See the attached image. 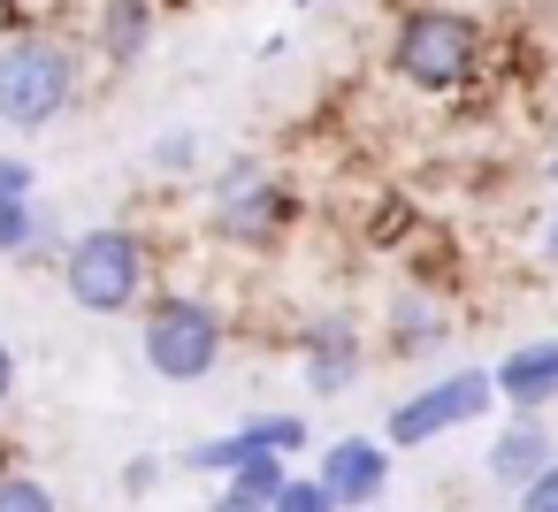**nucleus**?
I'll use <instances>...</instances> for the list:
<instances>
[{
	"label": "nucleus",
	"instance_id": "nucleus-1",
	"mask_svg": "<svg viewBox=\"0 0 558 512\" xmlns=\"http://www.w3.org/2000/svg\"><path fill=\"white\" fill-rule=\"evenodd\" d=\"M390 77L421 100H459L474 93V77L489 70V32L482 16L451 9V0H413V9H398L390 24Z\"/></svg>",
	"mask_w": 558,
	"mask_h": 512
},
{
	"label": "nucleus",
	"instance_id": "nucleus-2",
	"mask_svg": "<svg viewBox=\"0 0 558 512\" xmlns=\"http://www.w3.org/2000/svg\"><path fill=\"white\" fill-rule=\"evenodd\" d=\"M85 93V54L47 24V32H9L0 39V123L9 131H54Z\"/></svg>",
	"mask_w": 558,
	"mask_h": 512
},
{
	"label": "nucleus",
	"instance_id": "nucleus-3",
	"mask_svg": "<svg viewBox=\"0 0 558 512\" xmlns=\"http://www.w3.org/2000/svg\"><path fill=\"white\" fill-rule=\"evenodd\" d=\"M299 230V192L260 161V154H230L207 176V237L230 253H276Z\"/></svg>",
	"mask_w": 558,
	"mask_h": 512
},
{
	"label": "nucleus",
	"instance_id": "nucleus-4",
	"mask_svg": "<svg viewBox=\"0 0 558 512\" xmlns=\"http://www.w3.org/2000/svg\"><path fill=\"white\" fill-rule=\"evenodd\" d=\"M62 291H70V306H85L100 321L154 306V245H146V230H131V222L77 230L70 253H62Z\"/></svg>",
	"mask_w": 558,
	"mask_h": 512
},
{
	"label": "nucleus",
	"instance_id": "nucleus-5",
	"mask_svg": "<svg viewBox=\"0 0 558 512\" xmlns=\"http://www.w3.org/2000/svg\"><path fill=\"white\" fill-rule=\"evenodd\" d=\"M230 352V321L215 298H192V291H161L138 321V359L146 375L161 382H207Z\"/></svg>",
	"mask_w": 558,
	"mask_h": 512
},
{
	"label": "nucleus",
	"instance_id": "nucleus-6",
	"mask_svg": "<svg viewBox=\"0 0 558 512\" xmlns=\"http://www.w3.org/2000/svg\"><path fill=\"white\" fill-rule=\"evenodd\" d=\"M489 405H497V375H489V367H451V375H436L428 390H413V398L390 405L383 443H390V451H421V443H436V436L482 420Z\"/></svg>",
	"mask_w": 558,
	"mask_h": 512
},
{
	"label": "nucleus",
	"instance_id": "nucleus-7",
	"mask_svg": "<svg viewBox=\"0 0 558 512\" xmlns=\"http://www.w3.org/2000/svg\"><path fill=\"white\" fill-rule=\"evenodd\" d=\"M291 352H299V382H306L314 398H337V390H352V382L367 375V329H360V314H344V306L299 321V329H291Z\"/></svg>",
	"mask_w": 558,
	"mask_h": 512
},
{
	"label": "nucleus",
	"instance_id": "nucleus-8",
	"mask_svg": "<svg viewBox=\"0 0 558 512\" xmlns=\"http://www.w3.org/2000/svg\"><path fill=\"white\" fill-rule=\"evenodd\" d=\"M314 474L329 481V497H337L344 512H375L383 489H390V443H383V436H337Z\"/></svg>",
	"mask_w": 558,
	"mask_h": 512
},
{
	"label": "nucleus",
	"instance_id": "nucleus-9",
	"mask_svg": "<svg viewBox=\"0 0 558 512\" xmlns=\"http://www.w3.org/2000/svg\"><path fill=\"white\" fill-rule=\"evenodd\" d=\"M154 32H161V0H93V54L100 70H138L154 54Z\"/></svg>",
	"mask_w": 558,
	"mask_h": 512
},
{
	"label": "nucleus",
	"instance_id": "nucleus-10",
	"mask_svg": "<svg viewBox=\"0 0 558 512\" xmlns=\"http://www.w3.org/2000/svg\"><path fill=\"white\" fill-rule=\"evenodd\" d=\"M489 375H497V405H505V413H543V405H558V337L512 344Z\"/></svg>",
	"mask_w": 558,
	"mask_h": 512
},
{
	"label": "nucleus",
	"instance_id": "nucleus-11",
	"mask_svg": "<svg viewBox=\"0 0 558 512\" xmlns=\"http://www.w3.org/2000/svg\"><path fill=\"white\" fill-rule=\"evenodd\" d=\"M550 459H558L550 420H543V413H512V420L489 436V459H482V466H489V481H497V489H512V497H520Z\"/></svg>",
	"mask_w": 558,
	"mask_h": 512
},
{
	"label": "nucleus",
	"instance_id": "nucleus-12",
	"mask_svg": "<svg viewBox=\"0 0 558 512\" xmlns=\"http://www.w3.org/2000/svg\"><path fill=\"white\" fill-rule=\"evenodd\" d=\"M383 337H390L398 359H428V352L451 344V314H444V298H428L421 283H405V291H390V306H383Z\"/></svg>",
	"mask_w": 558,
	"mask_h": 512
},
{
	"label": "nucleus",
	"instance_id": "nucleus-13",
	"mask_svg": "<svg viewBox=\"0 0 558 512\" xmlns=\"http://www.w3.org/2000/svg\"><path fill=\"white\" fill-rule=\"evenodd\" d=\"M245 428H253V443H260V451H276V459H299V451L314 443L306 413H253Z\"/></svg>",
	"mask_w": 558,
	"mask_h": 512
},
{
	"label": "nucleus",
	"instance_id": "nucleus-14",
	"mask_svg": "<svg viewBox=\"0 0 558 512\" xmlns=\"http://www.w3.org/2000/svg\"><path fill=\"white\" fill-rule=\"evenodd\" d=\"M39 237H47V215H39V199H9V207H0V260L32 253Z\"/></svg>",
	"mask_w": 558,
	"mask_h": 512
},
{
	"label": "nucleus",
	"instance_id": "nucleus-15",
	"mask_svg": "<svg viewBox=\"0 0 558 512\" xmlns=\"http://www.w3.org/2000/svg\"><path fill=\"white\" fill-rule=\"evenodd\" d=\"M0 512H62V497H54L39 474H16V466H9V474H0Z\"/></svg>",
	"mask_w": 558,
	"mask_h": 512
},
{
	"label": "nucleus",
	"instance_id": "nucleus-16",
	"mask_svg": "<svg viewBox=\"0 0 558 512\" xmlns=\"http://www.w3.org/2000/svg\"><path fill=\"white\" fill-rule=\"evenodd\" d=\"M199 169V131H161L154 138V176H192Z\"/></svg>",
	"mask_w": 558,
	"mask_h": 512
},
{
	"label": "nucleus",
	"instance_id": "nucleus-17",
	"mask_svg": "<svg viewBox=\"0 0 558 512\" xmlns=\"http://www.w3.org/2000/svg\"><path fill=\"white\" fill-rule=\"evenodd\" d=\"M276 512H344V504L329 497V481H322V474H291V489L276 497Z\"/></svg>",
	"mask_w": 558,
	"mask_h": 512
},
{
	"label": "nucleus",
	"instance_id": "nucleus-18",
	"mask_svg": "<svg viewBox=\"0 0 558 512\" xmlns=\"http://www.w3.org/2000/svg\"><path fill=\"white\" fill-rule=\"evenodd\" d=\"M512 512H558V459H550V466H543V474L512 497Z\"/></svg>",
	"mask_w": 558,
	"mask_h": 512
},
{
	"label": "nucleus",
	"instance_id": "nucleus-19",
	"mask_svg": "<svg viewBox=\"0 0 558 512\" xmlns=\"http://www.w3.org/2000/svg\"><path fill=\"white\" fill-rule=\"evenodd\" d=\"M32 192H39L32 161H0V207H9V199H32Z\"/></svg>",
	"mask_w": 558,
	"mask_h": 512
},
{
	"label": "nucleus",
	"instance_id": "nucleus-20",
	"mask_svg": "<svg viewBox=\"0 0 558 512\" xmlns=\"http://www.w3.org/2000/svg\"><path fill=\"white\" fill-rule=\"evenodd\" d=\"M154 481H161V459H154V451H138V459L123 466V489H131V497H146Z\"/></svg>",
	"mask_w": 558,
	"mask_h": 512
},
{
	"label": "nucleus",
	"instance_id": "nucleus-21",
	"mask_svg": "<svg viewBox=\"0 0 558 512\" xmlns=\"http://www.w3.org/2000/svg\"><path fill=\"white\" fill-rule=\"evenodd\" d=\"M9 398H16V352H9V337H0V413H9Z\"/></svg>",
	"mask_w": 558,
	"mask_h": 512
},
{
	"label": "nucleus",
	"instance_id": "nucleus-22",
	"mask_svg": "<svg viewBox=\"0 0 558 512\" xmlns=\"http://www.w3.org/2000/svg\"><path fill=\"white\" fill-rule=\"evenodd\" d=\"M535 253H543V268H558V207L543 215V245H535Z\"/></svg>",
	"mask_w": 558,
	"mask_h": 512
},
{
	"label": "nucleus",
	"instance_id": "nucleus-23",
	"mask_svg": "<svg viewBox=\"0 0 558 512\" xmlns=\"http://www.w3.org/2000/svg\"><path fill=\"white\" fill-rule=\"evenodd\" d=\"M207 512H268V504H245L238 489H215V504H207Z\"/></svg>",
	"mask_w": 558,
	"mask_h": 512
},
{
	"label": "nucleus",
	"instance_id": "nucleus-24",
	"mask_svg": "<svg viewBox=\"0 0 558 512\" xmlns=\"http://www.w3.org/2000/svg\"><path fill=\"white\" fill-rule=\"evenodd\" d=\"M543 176H550V192H558V138H550V161H543Z\"/></svg>",
	"mask_w": 558,
	"mask_h": 512
},
{
	"label": "nucleus",
	"instance_id": "nucleus-25",
	"mask_svg": "<svg viewBox=\"0 0 558 512\" xmlns=\"http://www.w3.org/2000/svg\"><path fill=\"white\" fill-rule=\"evenodd\" d=\"M291 9H314V0H291Z\"/></svg>",
	"mask_w": 558,
	"mask_h": 512
}]
</instances>
